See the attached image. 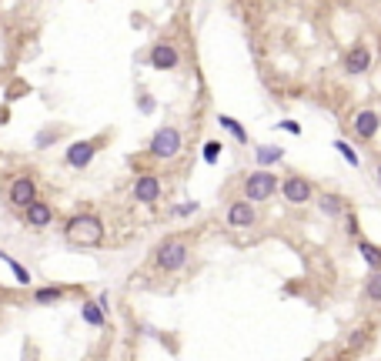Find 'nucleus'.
I'll use <instances>...</instances> for the list:
<instances>
[{"mask_svg":"<svg viewBox=\"0 0 381 361\" xmlns=\"http://www.w3.org/2000/svg\"><path fill=\"white\" fill-rule=\"evenodd\" d=\"M224 151L221 141H204V164H218V157Z\"/></svg>","mask_w":381,"mask_h":361,"instance_id":"5701e85b","label":"nucleus"},{"mask_svg":"<svg viewBox=\"0 0 381 361\" xmlns=\"http://www.w3.org/2000/svg\"><path fill=\"white\" fill-rule=\"evenodd\" d=\"M318 211H321L328 221H338V218L351 214V201L344 194H338V191H321L318 194Z\"/></svg>","mask_w":381,"mask_h":361,"instance_id":"f8f14e48","label":"nucleus"},{"mask_svg":"<svg viewBox=\"0 0 381 361\" xmlns=\"http://www.w3.org/2000/svg\"><path fill=\"white\" fill-rule=\"evenodd\" d=\"M100 144H104V137H87V141H74V144H71V148L64 151V164H67V168H74V171H84V168H91V161L97 157Z\"/></svg>","mask_w":381,"mask_h":361,"instance_id":"0eeeda50","label":"nucleus"},{"mask_svg":"<svg viewBox=\"0 0 381 361\" xmlns=\"http://www.w3.org/2000/svg\"><path fill=\"white\" fill-rule=\"evenodd\" d=\"M181 151H184V134L177 131L174 124L157 127L151 134V141H148V157H154V161H174Z\"/></svg>","mask_w":381,"mask_h":361,"instance_id":"7ed1b4c3","label":"nucleus"},{"mask_svg":"<svg viewBox=\"0 0 381 361\" xmlns=\"http://www.w3.org/2000/svg\"><path fill=\"white\" fill-rule=\"evenodd\" d=\"M151 258H154V267H157V271L177 274V271H184V267L190 265V245L184 238L171 234V238H161V241H157Z\"/></svg>","mask_w":381,"mask_h":361,"instance_id":"f03ea898","label":"nucleus"},{"mask_svg":"<svg viewBox=\"0 0 381 361\" xmlns=\"http://www.w3.org/2000/svg\"><path fill=\"white\" fill-rule=\"evenodd\" d=\"M0 261H3V265L10 267V274L17 278V285H30V271H27V267H24V265H20L17 258H10L7 251H0Z\"/></svg>","mask_w":381,"mask_h":361,"instance_id":"aec40b11","label":"nucleus"},{"mask_svg":"<svg viewBox=\"0 0 381 361\" xmlns=\"http://www.w3.org/2000/svg\"><path fill=\"white\" fill-rule=\"evenodd\" d=\"M67 298V288H60V285H40L34 288V301L37 304H57Z\"/></svg>","mask_w":381,"mask_h":361,"instance_id":"f3484780","label":"nucleus"},{"mask_svg":"<svg viewBox=\"0 0 381 361\" xmlns=\"http://www.w3.org/2000/svg\"><path fill=\"white\" fill-rule=\"evenodd\" d=\"M278 188H281V177L274 171H254L245 177V201H251L254 208L258 204H265V201H271L274 194H278Z\"/></svg>","mask_w":381,"mask_h":361,"instance_id":"39448f33","label":"nucleus"},{"mask_svg":"<svg viewBox=\"0 0 381 361\" xmlns=\"http://www.w3.org/2000/svg\"><path fill=\"white\" fill-rule=\"evenodd\" d=\"M197 211H201L197 201H181V204H174L171 208V214L174 218H190V214H197Z\"/></svg>","mask_w":381,"mask_h":361,"instance_id":"b1692460","label":"nucleus"},{"mask_svg":"<svg viewBox=\"0 0 381 361\" xmlns=\"http://www.w3.org/2000/svg\"><path fill=\"white\" fill-rule=\"evenodd\" d=\"M218 124H221V127H224V131H228L238 144H248V131H245V124H241V121H234L231 114H218Z\"/></svg>","mask_w":381,"mask_h":361,"instance_id":"6ab92c4d","label":"nucleus"},{"mask_svg":"<svg viewBox=\"0 0 381 361\" xmlns=\"http://www.w3.org/2000/svg\"><path fill=\"white\" fill-rule=\"evenodd\" d=\"M358 254L364 258L368 271H381V247H378V245H371V241L358 238Z\"/></svg>","mask_w":381,"mask_h":361,"instance_id":"a211bd4d","label":"nucleus"},{"mask_svg":"<svg viewBox=\"0 0 381 361\" xmlns=\"http://www.w3.org/2000/svg\"><path fill=\"white\" fill-rule=\"evenodd\" d=\"M278 127H281V131H287V134H301V124H298V121H291V117H285Z\"/></svg>","mask_w":381,"mask_h":361,"instance_id":"393cba45","label":"nucleus"},{"mask_svg":"<svg viewBox=\"0 0 381 361\" xmlns=\"http://www.w3.org/2000/svg\"><path fill=\"white\" fill-rule=\"evenodd\" d=\"M335 151L342 154V157H344V161H348V164H351V168H358V164H362V157H358V151H355V148H351L348 141H335Z\"/></svg>","mask_w":381,"mask_h":361,"instance_id":"4be33fe9","label":"nucleus"},{"mask_svg":"<svg viewBox=\"0 0 381 361\" xmlns=\"http://www.w3.org/2000/svg\"><path fill=\"white\" fill-rule=\"evenodd\" d=\"M254 161H258V171H271L274 164L285 161V148H278V144H258L254 148Z\"/></svg>","mask_w":381,"mask_h":361,"instance_id":"2eb2a0df","label":"nucleus"},{"mask_svg":"<svg viewBox=\"0 0 381 361\" xmlns=\"http://www.w3.org/2000/svg\"><path fill=\"white\" fill-rule=\"evenodd\" d=\"M344 71H348V74H355V77L368 74V71H371V51H368L364 44H355V47L344 54Z\"/></svg>","mask_w":381,"mask_h":361,"instance_id":"4468645a","label":"nucleus"},{"mask_svg":"<svg viewBox=\"0 0 381 361\" xmlns=\"http://www.w3.org/2000/svg\"><path fill=\"white\" fill-rule=\"evenodd\" d=\"M57 137H60V131H44L37 137V148H47V144H51V141H57Z\"/></svg>","mask_w":381,"mask_h":361,"instance_id":"a878e982","label":"nucleus"},{"mask_svg":"<svg viewBox=\"0 0 381 361\" xmlns=\"http://www.w3.org/2000/svg\"><path fill=\"white\" fill-rule=\"evenodd\" d=\"M148 64H151V71H177V67H181V51H177V44H171V40L151 44Z\"/></svg>","mask_w":381,"mask_h":361,"instance_id":"1a4fd4ad","label":"nucleus"},{"mask_svg":"<svg viewBox=\"0 0 381 361\" xmlns=\"http://www.w3.org/2000/svg\"><path fill=\"white\" fill-rule=\"evenodd\" d=\"M364 301L381 304V271H371V274L364 278Z\"/></svg>","mask_w":381,"mask_h":361,"instance_id":"412c9836","label":"nucleus"},{"mask_svg":"<svg viewBox=\"0 0 381 361\" xmlns=\"http://www.w3.org/2000/svg\"><path fill=\"white\" fill-rule=\"evenodd\" d=\"M104 221L94 211H77L64 221V241L74 247H97L104 241Z\"/></svg>","mask_w":381,"mask_h":361,"instance_id":"f257e3e1","label":"nucleus"},{"mask_svg":"<svg viewBox=\"0 0 381 361\" xmlns=\"http://www.w3.org/2000/svg\"><path fill=\"white\" fill-rule=\"evenodd\" d=\"M161 194H164V184H161V174H154V171H141V174H134V181H131V197L137 201V204H157L161 201Z\"/></svg>","mask_w":381,"mask_h":361,"instance_id":"423d86ee","label":"nucleus"},{"mask_svg":"<svg viewBox=\"0 0 381 361\" xmlns=\"http://www.w3.org/2000/svg\"><path fill=\"white\" fill-rule=\"evenodd\" d=\"M141 111H144V114H151V111H154V100H151L148 94L141 97Z\"/></svg>","mask_w":381,"mask_h":361,"instance_id":"bb28decb","label":"nucleus"},{"mask_svg":"<svg viewBox=\"0 0 381 361\" xmlns=\"http://www.w3.org/2000/svg\"><path fill=\"white\" fill-rule=\"evenodd\" d=\"M278 191H281V197H285L287 204H308L314 197V184L308 177H301V174H285Z\"/></svg>","mask_w":381,"mask_h":361,"instance_id":"9d476101","label":"nucleus"},{"mask_svg":"<svg viewBox=\"0 0 381 361\" xmlns=\"http://www.w3.org/2000/svg\"><path fill=\"white\" fill-rule=\"evenodd\" d=\"M378 127H381V114L375 107H362L358 114L351 117V131L358 141H375L378 137Z\"/></svg>","mask_w":381,"mask_h":361,"instance_id":"9b49d317","label":"nucleus"},{"mask_svg":"<svg viewBox=\"0 0 381 361\" xmlns=\"http://www.w3.org/2000/svg\"><path fill=\"white\" fill-rule=\"evenodd\" d=\"M224 221L234 231H251L258 224V208L251 201H245V197H231L228 208H224Z\"/></svg>","mask_w":381,"mask_h":361,"instance_id":"6e6552de","label":"nucleus"},{"mask_svg":"<svg viewBox=\"0 0 381 361\" xmlns=\"http://www.w3.org/2000/svg\"><path fill=\"white\" fill-rule=\"evenodd\" d=\"M375 177H378V184H381V161H378V168H375Z\"/></svg>","mask_w":381,"mask_h":361,"instance_id":"cd10ccee","label":"nucleus"},{"mask_svg":"<svg viewBox=\"0 0 381 361\" xmlns=\"http://www.w3.org/2000/svg\"><path fill=\"white\" fill-rule=\"evenodd\" d=\"M24 224H27V228H34V231L51 228V224H54V204H51V201H44V197L34 201L30 208L24 211Z\"/></svg>","mask_w":381,"mask_h":361,"instance_id":"ddd939ff","label":"nucleus"},{"mask_svg":"<svg viewBox=\"0 0 381 361\" xmlns=\"http://www.w3.org/2000/svg\"><path fill=\"white\" fill-rule=\"evenodd\" d=\"M34 201H40L37 177H34V174H14V177L7 181V204L24 214V211L30 208Z\"/></svg>","mask_w":381,"mask_h":361,"instance_id":"20e7f679","label":"nucleus"},{"mask_svg":"<svg viewBox=\"0 0 381 361\" xmlns=\"http://www.w3.org/2000/svg\"><path fill=\"white\" fill-rule=\"evenodd\" d=\"M328 361H338V358H328Z\"/></svg>","mask_w":381,"mask_h":361,"instance_id":"c85d7f7f","label":"nucleus"},{"mask_svg":"<svg viewBox=\"0 0 381 361\" xmlns=\"http://www.w3.org/2000/svg\"><path fill=\"white\" fill-rule=\"evenodd\" d=\"M80 318H84V324H91V328H104L107 324V311L97 301H84L80 304Z\"/></svg>","mask_w":381,"mask_h":361,"instance_id":"dca6fc26","label":"nucleus"}]
</instances>
